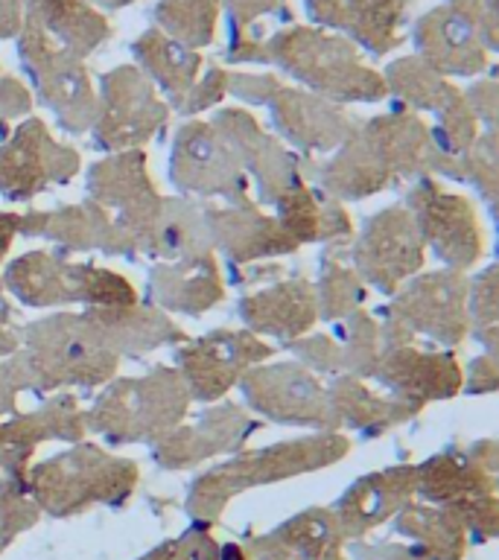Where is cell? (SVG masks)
I'll use <instances>...</instances> for the list:
<instances>
[{
	"instance_id": "cell-1",
	"label": "cell",
	"mask_w": 499,
	"mask_h": 560,
	"mask_svg": "<svg viewBox=\"0 0 499 560\" xmlns=\"http://www.w3.org/2000/svg\"><path fill=\"white\" fill-rule=\"evenodd\" d=\"M429 129L418 114L394 112L359 122L327 164L318 166L322 184L339 199H365L397 178L427 173Z\"/></svg>"
},
{
	"instance_id": "cell-2",
	"label": "cell",
	"mask_w": 499,
	"mask_h": 560,
	"mask_svg": "<svg viewBox=\"0 0 499 560\" xmlns=\"http://www.w3.org/2000/svg\"><path fill=\"white\" fill-rule=\"evenodd\" d=\"M120 357L105 348L88 315H50L24 327V348L0 365L18 392L91 388L112 380Z\"/></svg>"
},
{
	"instance_id": "cell-3",
	"label": "cell",
	"mask_w": 499,
	"mask_h": 560,
	"mask_svg": "<svg viewBox=\"0 0 499 560\" xmlns=\"http://www.w3.org/2000/svg\"><path fill=\"white\" fill-rule=\"evenodd\" d=\"M257 61L278 65L310 88V94L324 96L330 103H376L388 94L383 73L368 68L359 47L318 26L280 30L269 42H260Z\"/></svg>"
},
{
	"instance_id": "cell-4",
	"label": "cell",
	"mask_w": 499,
	"mask_h": 560,
	"mask_svg": "<svg viewBox=\"0 0 499 560\" xmlns=\"http://www.w3.org/2000/svg\"><path fill=\"white\" fill-rule=\"evenodd\" d=\"M190 392L175 368L158 365L152 374L120 380L100 394L85 415V429L105 435L112 444L161 441L187 415Z\"/></svg>"
},
{
	"instance_id": "cell-5",
	"label": "cell",
	"mask_w": 499,
	"mask_h": 560,
	"mask_svg": "<svg viewBox=\"0 0 499 560\" xmlns=\"http://www.w3.org/2000/svg\"><path fill=\"white\" fill-rule=\"evenodd\" d=\"M7 287L30 306L77 304V301L91 306L135 304V289L117 271L73 266L50 252H30L9 262Z\"/></svg>"
},
{
	"instance_id": "cell-6",
	"label": "cell",
	"mask_w": 499,
	"mask_h": 560,
	"mask_svg": "<svg viewBox=\"0 0 499 560\" xmlns=\"http://www.w3.org/2000/svg\"><path fill=\"white\" fill-rule=\"evenodd\" d=\"M18 56L33 79L35 94L59 117L61 129L82 131L94 126L96 94L79 56L65 50L30 18H24L18 33Z\"/></svg>"
},
{
	"instance_id": "cell-7",
	"label": "cell",
	"mask_w": 499,
	"mask_h": 560,
	"mask_svg": "<svg viewBox=\"0 0 499 560\" xmlns=\"http://www.w3.org/2000/svg\"><path fill=\"white\" fill-rule=\"evenodd\" d=\"M35 497L44 505L77 508L112 493H126L138 481V467L126 458H114L96 444H79L65 455L38 464L30 472Z\"/></svg>"
},
{
	"instance_id": "cell-8",
	"label": "cell",
	"mask_w": 499,
	"mask_h": 560,
	"mask_svg": "<svg viewBox=\"0 0 499 560\" xmlns=\"http://www.w3.org/2000/svg\"><path fill=\"white\" fill-rule=\"evenodd\" d=\"M406 210L415 219L423 248H432L450 269H471L481 257L479 217L464 196L446 192L432 178H420L406 199Z\"/></svg>"
},
{
	"instance_id": "cell-9",
	"label": "cell",
	"mask_w": 499,
	"mask_h": 560,
	"mask_svg": "<svg viewBox=\"0 0 499 560\" xmlns=\"http://www.w3.org/2000/svg\"><path fill=\"white\" fill-rule=\"evenodd\" d=\"M166 122V105L155 85L135 65H120L103 77L96 96V143L105 149H131L147 143Z\"/></svg>"
},
{
	"instance_id": "cell-10",
	"label": "cell",
	"mask_w": 499,
	"mask_h": 560,
	"mask_svg": "<svg viewBox=\"0 0 499 560\" xmlns=\"http://www.w3.org/2000/svg\"><path fill=\"white\" fill-rule=\"evenodd\" d=\"M423 252L427 248L406 205H394L368 219L353 243L350 260L357 266L353 271L359 280H368L383 295H392L403 280L415 278V271L423 266Z\"/></svg>"
},
{
	"instance_id": "cell-11",
	"label": "cell",
	"mask_w": 499,
	"mask_h": 560,
	"mask_svg": "<svg viewBox=\"0 0 499 560\" xmlns=\"http://www.w3.org/2000/svg\"><path fill=\"white\" fill-rule=\"evenodd\" d=\"M240 388L245 394V402L257 415H266L278 423L336 432L327 388L315 380L310 368L298 362L248 368L240 380Z\"/></svg>"
},
{
	"instance_id": "cell-12",
	"label": "cell",
	"mask_w": 499,
	"mask_h": 560,
	"mask_svg": "<svg viewBox=\"0 0 499 560\" xmlns=\"http://www.w3.org/2000/svg\"><path fill=\"white\" fill-rule=\"evenodd\" d=\"M271 357V348L248 330H217L184 345L175 353L178 374L190 397L201 402L219 400L222 394L243 380L252 365Z\"/></svg>"
},
{
	"instance_id": "cell-13",
	"label": "cell",
	"mask_w": 499,
	"mask_h": 560,
	"mask_svg": "<svg viewBox=\"0 0 499 560\" xmlns=\"http://www.w3.org/2000/svg\"><path fill=\"white\" fill-rule=\"evenodd\" d=\"M467 298L471 292L462 271H432L409 280V287L385 306V313L411 332H427L429 339L450 348L467 336Z\"/></svg>"
},
{
	"instance_id": "cell-14",
	"label": "cell",
	"mask_w": 499,
	"mask_h": 560,
	"mask_svg": "<svg viewBox=\"0 0 499 560\" xmlns=\"http://www.w3.org/2000/svg\"><path fill=\"white\" fill-rule=\"evenodd\" d=\"M77 170V152L56 143L42 120H26L0 147V192L12 201L33 199L53 182L65 184Z\"/></svg>"
},
{
	"instance_id": "cell-15",
	"label": "cell",
	"mask_w": 499,
	"mask_h": 560,
	"mask_svg": "<svg viewBox=\"0 0 499 560\" xmlns=\"http://www.w3.org/2000/svg\"><path fill=\"white\" fill-rule=\"evenodd\" d=\"M170 175L182 190L199 196H222L225 201H236L245 196L248 178L243 166L228 149V143L217 135L210 122H187L178 129L173 143Z\"/></svg>"
},
{
	"instance_id": "cell-16",
	"label": "cell",
	"mask_w": 499,
	"mask_h": 560,
	"mask_svg": "<svg viewBox=\"0 0 499 560\" xmlns=\"http://www.w3.org/2000/svg\"><path fill=\"white\" fill-rule=\"evenodd\" d=\"M350 450V441L339 432H322V435H306L298 441H283V444L254 450L248 455H240L225 467L208 472L205 479L196 481L199 488L234 490L248 488L252 481H275L295 476V472L315 470L324 464H333L336 458Z\"/></svg>"
},
{
	"instance_id": "cell-17",
	"label": "cell",
	"mask_w": 499,
	"mask_h": 560,
	"mask_svg": "<svg viewBox=\"0 0 499 560\" xmlns=\"http://www.w3.org/2000/svg\"><path fill=\"white\" fill-rule=\"evenodd\" d=\"M269 112L278 135L304 152H327L357 135L359 122L339 103H330L304 88L280 85L269 96Z\"/></svg>"
},
{
	"instance_id": "cell-18",
	"label": "cell",
	"mask_w": 499,
	"mask_h": 560,
	"mask_svg": "<svg viewBox=\"0 0 499 560\" xmlns=\"http://www.w3.org/2000/svg\"><path fill=\"white\" fill-rule=\"evenodd\" d=\"M201 222L208 231V243L240 262L298 252V243L287 228L269 213H263L245 196L228 201L225 208H205Z\"/></svg>"
},
{
	"instance_id": "cell-19",
	"label": "cell",
	"mask_w": 499,
	"mask_h": 560,
	"mask_svg": "<svg viewBox=\"0 0 499 560\" xmlns=\"http://www.w3.org/2000/svg\"><path fill=\"white\" fill-rule=\"evenodd\" d=\"M306 15L371 56H385L403 44L406 7L401 0H306Z\"/></svg>"
},
{
	"instance_id": "cell-20",
	"label": "cell",
	"mask_w": 499,
	"mask_h": 560,
	"mask_svg": "<svg viewBox=\"0 0 499 560\" xmlns=\"http://www.w3.org/2000/svg\"><path fill=\"white\" fill-rule=\"evenodd\" d=\"M411 42H415L418 59L444 79L476 77L488 68V47L453 9L438 7L418 18V24L411 30Z\"/></svg>"
},
{
	"instance_id": "cell-21",
	"label": "cell",
	"mask_w": 499,
	"mask_h": 560,
	"mask_svg": "<svg viewBox=\"0 0 499 560\" xmlns=\"http://www.w3.org/2000/svg\"><path fill=\"white\" fill-rule=\"evenodd\" d=\"M374 376L385 388H392L397 400L415 402L423 409V402L444 400L462 388V368L450 353H427V350L403 348L385 350Z\"/></svg>"
},
{
	"instance_id": "cell-22",
	"label": "cell",
	"mask_w": 499,
	"mask_h": 560,
	"mask_svg": "<svg viewBox=\"0 0 499 560\" xmlns=\"http://www.w3.org/2000/svg\"><path fill=\"white\" fill-rule=\"evenodd\" d=\"M82 435H85V415L79 409L77 397L59 394L44 402L38 411L0 420V470L18 476L26 470V462L38 444L50 438L79 441Z\"/></svg>"
},
{
	"instance_id": "cell-23",
	"label": "cell",
	"mask_w": 499,
	"mask_h": 560,
	"mask_svg": "<svg viewBox=\"0 0 499 560\" xmlns=\"http://www.w3.org/2000/svg\"><path fill=\"white\" fill-rule=\"evenodd\" d=\"M257 423L240 406H219V409L205 411L199 423L193 427H175L170 435L155 441V458L164 467H190L196 462H205L210 455L231 453L252 435Z\"/></svg>"
},
{
	"instance_id": "cell-24",
	"label": "cell",
	"mask_w": 499,
	"mask_h": 560,
	"mask_svg": "<svg viewBox=\"0 0 499 560\" xmlns=\"http://www.w3.org/2000/svg\"><path fill=\"white\" fill-rule=\"evenodd\" d=\"M243 322L260 336L271 339H298L318 318L315 287L306 278L275 280L260 292L243 298Z\"/></svg>"
},
{
	"instance_id": "cell-25",
	"label": "cell",
	"mask_w": 499,
	"mask_h": 560,
	"mask_svg": "<svg viewBox=\"0 0 499 560\" xmlns=\"http://www.w3.org/2000/svg\"><path fill=\"white\" fill-rule=\"evenodd\" d=\"M21 231L50 236L65 252H94V248H100L105 254H126V245H123V236L114 225V219L96 201L61 210H30L21 217Z\"/></svg>"
},
{
	"instance_id": "cell-26",
	"label": "cell",
	"mask_w": 499,
	"mask_h": 560,
	"mask_svg": "<svg viewBox=\"0 0 499 560\" xmlns=\"http://www.w3.org/2000/svg\"><path fill=\"white\" fill-rule=\"evenodd\" d=\"M149 295L175 313H208L210 306H217L225 295L213 252H201L184 257V260L155 266L149 275Z\"/></svg>"
},
{
	"instance_id": "cell-27",
	"label": "cell",
	"mask_w": 499,
	"mask_h": 560,
	"mask_svg": "<svg viewBox=\"0 0 499 560\" xmlns=\"http://www.w3.org/2000/svg\"><path fill=\"white\" fill-rule=\"evenodd\" d=\"M88 322L94 324L100 339L112 353H147L161 345H175V341H187L182 327H175L164 313H158L152 306H91L88 310Z\"/></svg>"
},
{
	"instance_id": "cell-28",
	"label": "cell",
	"mask_w": 499,
	"mask_h": 560,
	"mask_svg": "<svg viewBox=\"0 0 499 560\" xmlns=\"http://www.w3.org/2000/svg\"><path fill=\"white\" fill-rule=\"evenodd\" d=\"M30 21L79 59L94 52L112 35V26L85 0H24Z\"/></svg>"
},
{
	"instance_id": "cell-29",
	"label": "cell",
	"mask_w": 499,
	"mask_h": 560,
	"mask_svg": "<svg viewBox=\"0 0 499 560\" xmlns=\"http://www.w3.org/2000/svg\"><path fill=\"white\" fill-rule=\"evenodd\" d=\"M135 68L143 73V77L158 85L170 96V103L175 108H182V103L187 100V94L196 85L201 68V56L193 50H184L182 44H175L173 38H166L161 30H147L135 42Z\"/></svg>"
},
{
	"instance_id": "cell-30",
	"label": "cell",
	"mask_w": 499,
	"mask_h": 560,
	"mask_svg": "<svg viewBox=\"0 0 499 560\" xmlns=\"http://www.w3.org/2000/svg\"><path fill=\"white\" fill-rule=\"evenodd\" d=\"M327 400H330L336 429L350 427L359 429V432H368V435L397 427V423L420 411V406H415V402L397 400V397H376L359 383L357 376H339L327 388Z\"/></svg>"
},
{
	"instance_id": "cell-31",
	"label": "cell",
	"mask_w": 499,
	"mask_h": 560,
	"mask_svg": "<svg viewBox=\"0 0 499 560\" xmlns=\"http://www.w3.org/2000/svg\"><path fill=\"white\" fill-rule=\"evenodd\" d=\"M385 91H392L394 96H401L403 103L415 108V112H436L441 114L444 108L462 100V91H455L441 73L423 65L418 56L409 59H397L388 65L383 73Z\"/></svg>"
},
{
	"instance_id": "cell-32",
	"label": "cell",
	"mask_w": 499,
	"mask_h": 560,
	"mask_svg": "<svg viewBox=\"0 0 499 560\" xmlns=\"http://www.w3.org/2000/svg\"><path fill=\"white\" fill-rule=\"evenodd\" d=\"M219 12H222V0H158L155 12V30L182 44L184 50L199 52L208 47L217 35Z\"/></svg>"
},
{
	"instance_id": "cell-33",
	"label": "cell",
	"mask_w": 499,
	"mask_h": 560,
	"mask_svg": "<svg viewBox=\"0 0 499 560\" xmlns=\"http://www.w3.org/2000/svg\"><path fill=\"white\" fill-rule=\"evenodd\" d=\"M415 485H418V470H411V467H394V470L374 472V476L357 481V488L345 497L341 508L348 514L376 520V516L388 514L392 505L411 497Z\"/></svg>"
},
{
	"instance_id": "cell-34",
	"label": "cell",
	"mask_w": 499,
	"mask_h": 560,
	"mask_svg": "<svg viewBox=\"0 0 499 560\" xmlns=\"http://www.w3.org/2000/svg\"><path fill=\"white\" fill-rule=\"evenodd\" d=\"M313 287L318 315L324 322H336V318L341 322V318L359 313V304L365 301V283L359 280L357 271L333 254L322 257V271Z\"/></svg>"
},
{
	"instance_id": "cell-35",
	"label": "cell",
	"mask_w": 499,
	"mask_h": 560,
	"mask_svg": "<svg viewBox=\"0 0 499 560\" xmlns=\"http://www.w3.org/2000/svg\"><path fill=\"white\" fill-rule=\"evenodd\" d=\"M339 345V371H350V376L374 374L383 359V332L374 318L365 313H353L341 318L336 330Z\"/></svg>"
},
{
	"instance_id": "cell-36",
	"label": "cell",
	"mask_w": 499,
	"mask_h": 560,
	"mask_svg": "<svg viewBox=\"0 0 499 560\" xmlns=\"http://www.w3.org/2000/svg\"><path fill=\"white\" fill-rule=\"evenodd\" d=\"M459 182H471L485 190L488 201L497 196V131L488 129V135H479L471 152L462 161V175Z\"/></svg>"
},
{
	"instance_id": "cell-37",
	"label": "cell",
	"mask_w": 499,
	"mask_h": 560,
	"mask_svg": "<svg viewBox=\"0 0 499 560\" xmlns=\"http://www.w3.org/2000/svg\"><path fill=\"white\" fill-rule=\"evenodd\" d=\"M467 318H473L476 336L485 339L488 350L497 345V269H488L479 275L473 298H467Z\"/></svg>"
},
{
	"instance_id": "cell-38",
	"label": "cell",
	"mask_w": 499,
	"mask_h": 560,
	"mask_svg": "<svg viewBox=\"0 0 499 560\" xmlns=\"http://www.w3.org/2000/svg\"><path fill=\"white\" fill-rule=\"evenodd\" d=\"M446 9L471 24L488 50H497V0H446Z\"/></svg>"
},
{
	"instance_id": "cell-39",
	"label": "cell",
	"mask_w": 499,
	"mask_h": 560,
	"mask_svg": "<svg viewBox=\"0 0 499 560\" xmlns=\"http://www.w3.org/2000/svg\"><path fill=\"white\" fill-rule=\"evenodd\" d=\"M225 94H228V70L210 68L205 77L196 79V85H193V91L187 94V100H184L178 112L182 114L205 112V108H210V105H217Z\"/></svg>"
},
{
	"instance_id": "cell-40",
	"label": "cell",
	"mask_w": 499,
	"mask_h": 560,
	"mask_svg": "<svg viewBox=\"0 0 499 560\" xmlns=\"http://www.w3.org/2000/svg\"><path fill=\"white\" fill-rule=\"evenodd\" d=\"M298 359L310 365V371H339V345L333 336H313V339L292 341Z\"/></svg>"
},
{
	"instance_id": "cell-41",
	"label": "cell",
	"mask_w": 499,
	"mask_h": 560,
	"mask_svg": "<svg viewBox=\"0 0 499 560\" xmlns=\"http://www.w3.org/2000/svg\"><path fill=\"white\" fill-rule=\"evenodd\" d=\"M283 85L271 73H228V91L248 103H269V96Z\"/></svg>"
},
{
	"instance_id": "cell-42",
	"label": "cell",
	"mask_w": 499,
	"mask_h": 560,
	"mask_svg": "<svg viewBox=\"0 0 499 560\" xmlns=\"http://www.w3.org/2000/svg\"><path fill=\"white\" fill-rule=\"evenodd\" d=\"M33 108V96L15 77H9L0 70V131L7 129L9 122L21 117Z\"/></svg>"
},
{
	"instance_id": "cell-43",
	"label": "cell",
	"mask_w": 499,
	"mask_h": 560,
	"mask_svg": "<svg viewBox=\"0 0 499 560\" xmlns=\"http://www.w3.org/2000/svg\"><path fill=\"white\" fill-rule=\"evenodd\" d=\"M471 112L476 114V120H485L494 129V120H497V82L494 79H485L479 85H473L467 94H464Z\"/></svg>"
},
{
	"instance_id": "cell-44",
	"label": "cell",
	"mask_w": 499,
	"mask_h": 560,
	"mask_svg": "<svg viewBox=\"0 0 499 560\" xmlns=\"http://www.w3.org/2000/svg\"><path fill=\"white\" fill-rule=\"evenodd\" d=\"M467 388L473 394H490L497 388V362H494V350H488V357L476 359L471 365V380Z\"/></svg>"
},
{
	"instance_id": "cell-45",
	"label": "cell",
	"mask_w": 499,
	"mask_h": 560,
	"mask_svg": "<svg viewBox=\"0 0 499 560\" xmlns=\"http://www.w3.org/2000/svg\"><path fill=\"white\" fill-rule=\"evenodd\" d=\"M21 24H24L21 0H0V42L21 33Z\"/></svg>"
},
{
	"instance_id": "cell-46",
	"label": "cell",
	"mask_w": 499,
	"mask_h": 560,
	"mask_svg": "<svg viewBox=\"0 0 499 560\" xmlns=\"http://www.w3.org/2000/svg\"><path fill=\"white\" fill-rule=\"evenodd\" d=\"M18 327H15V315L9 313L7 306H0V357L7 353H15L18 350Z\"/></svg>"
},
{
	"instance_id": "cell-47",
	"label": "cell",
	"mask_w": 499,
	"mask_h": 560,
	"mask_svg": "<svg viewBox=\"0 0 499 560\" xmlns=\"http://www.w3.org/2000/svg\"><path fill=\"white\" fill-rule=\"evenodd\" d=\"M21 231V213H0V260L7 257Z\"/></svg>"
},
{
	"instance_id": "cell-48",
	"label": "cell",
	"mask_w": 499,
	"mask_h": 560,
	"mask_svg": "<svg viewBox=\"0 0 499 560\" xmlns=\"http://www.w3.org/2000/svg\"><path fill=\"white\" fill-rule=\"evenodd\" d=\"M18 400V388L9 383V376L0 371V420H7L12 411H15Z\"/></svg>"
},
{
	"instance_id": "cell-49",
	"label": "cell",
	"mask_w": 499,
	"mask_h": 560,
	"mask_svg": "<svg viewBox=\"0 0 499 560\" xmlns=\"http://www.w3.org/2000/svg\"><path fill=\"white\" fill-rule=\"evenodd\" d=\"M91 3L105 9H123V7H129V3H135V0H91Z\"/></svg>"
},
{
	"instance_id": "cell-50",
	"label": "cell",
	"mask_w": 499,
	"mask_h": 560,
	"mask_svg": "<svg viewBox=\"0 0 499 560\" xmlns=\"http://www.w3.org/2000/svg\"><path fill=\"white\" fill-rule=\"evenodd\" d=\"M401 3H403V7H406V3H411V0H401Z\"/></svg>"
},
{
	"instance_id": "cell-51",
	"label": "cell",
	"mask_w": 499,
	"mask_h": 560,
	"mask_svg": "<svg viewBox=\"0 0 499 560\" xmlns=\"http://www.w3.org/2000/svg\"><path fill=\"white\" fill-rule=\"evenodd\" d=\"M0 295H3V283H0Z\"/></svg>"
}]
</instances>
